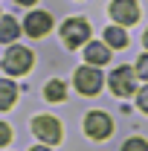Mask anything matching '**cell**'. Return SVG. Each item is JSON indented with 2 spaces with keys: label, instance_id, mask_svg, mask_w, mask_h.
I'll list each match as a JSON object with an SVG mask.
<instances>
[{
  "label": "cell",
  "instance_id": "obj_1",
  "mask_svg": "<svg viewBox=\"0 0 148 151\" xmlns=\"http://www.w3.org/2000/svg\"><path fill=\"white\" fill-rule=\"evenodd\" d=\"M87 38H90V26H87V20H81V18H73L61 26V41L70 50H75L78 44H87Z\"/></svg>",
  "mask_w": 148,
  "mask_h": 151
},
{
  "label": "cell",
  "instance_id": "obj_2",
  "mask_svg": "<svg viewBox=\"0 0 148 151\" xmlns=\"http://www.w3.org/2000/svg\"><path fill=\"white\" fill-rule=\"evenodd\" d=\"M29 67H32V52L26 47H12L3 58V70L9 76H23Z\"/></svg>",
  "mask_w": 148,
  "mask_h": 151
},
{
  "label": "cell",
  "instance_id": "obj_3",
  "mask_svg": "<svg viewBox=\"0 0 148 151\" xmlns=\"http://www.w3.org/2000/svg\"><path fill=\"white\" fill-rule=\"evenodd\" d=\"M84 131H87L90 139H105V137H111L113 122H111V116H108V113L93 111V113H87V119H84Z\"/></svg>",
  "mask_w": 148,
  "mask_h": 151
},
{
  "label": "cell",
  "instance_id": "obj_4",
  "mask_svg": "<svg viewBox=\"0 0 148 151\" xmlns=\"http://www.w3.org/2000/svg\"><path fill=\"white\" fill-rule=\"evenodd\" d=\"M73 81L84 96H93V93H99V87H102V73L96 67H78L75 76H73Z\"/></svg>",
  "mask_w": 148,
  "mask_h": 151
},
{
  "label": "cell",
  "instance_id": "obj_5",
  "mask_svg": "<svg viewBox=\"0 0 148 151\" xmlns=\"http://www.w3.org/2000/svg\"><path fill=\"white\" fill-rule=\"evenodd\" d=\"M32 131L44 142H58L61 139V125H58V119H52V116H35L32 119Z\"/></svg>",
  "mask_w": 148,
  "mask_h": 151
},
{
  "label": "cell",
  "instance_id": "obj_6",
  "mask_svg": "<svg viewBox=\"0 0 148 151\" xmlns=\"http://www.w3.org/2000/svg\"><path fill=\"white\" fill-rule=\"evenodd\" d=\"M111 90L116 96H131L134 90H137V84H134V70L131 67H119V70H113V76H111Z\"/></svg>",
  "mask_w": 148,
  "mask_h": 151
},
{
  "label": "cell",
  "instance_id": "obj_7",
  "mask_svg": "<svg viewBox=\"0 0 148 151\" xmlns=\"http://www.w3.org/2000/svg\"><path fill=\"white\" fill-rule=\"evenodd\" d=\"M111 15H113V20H119L122 26H131V23L139 20V6H137L134 0H116V3H111Z\"/></svg>",
  "mask_w": 148,
  "mask_h": 151
},
{
  "label": "cell",
  "instance_id": "obj_8",
  "mask_svg": "<svg viewBox=\"0 0 148 151\" xmlns=\"http://www.w3.org/2000/svg\"><path fill=\"white\" fill-rule=\"evenodd\" d=\"M23 29H26V35L41 38V35H47V32L52 29V18H50L47 12H32V15L26 18V23H23Z\"/></svg>",
  "mask_w": 148,
  "mask_h": 151
},
{
  "label": "cell",
  "instance_id": "obj_9",
  "mask_svg": "<svg viewBox=\"0 0 148 151\" xmlns=\"http://www.w3.org/2000/svg\"><path fill=\"white\" fill-rule=\"evenodd\" d=\"M84 58H87L90 64H108V61H111V50H108L105 44H87V47H84Z\"/></svg>",
  "mask_w": 148,
  "mask_h": 151
},
{
  "label": "cell",
  "instance_id": "obj_10",
  "mask_svg": "<svg viewBox=\"0 0 148 151\" xmlns=\"http://www.w3.org/2000/svg\"><path fill=\"white\" fill-rule=\"evenodd\" d=\"M18 99V87L9 81V78H0V111H9Z\"/></svg>",
  "mask_w": 148,
  "mask_h": 151
},
{
  "label": "cell",
  "instance_id": "obj_11",
  "mask_svg": "<svg viewBox=\"0 0 148 151\" xmlns=\"http://www.w3.org/2000/svg\"><path fill=\"white\" fill-rule=\"evenodd\" d=\"M18 35H20L18 20L15 18H0V41H3V44H12Z\"/></svg>",
  "mask_w": 148,
  "mask_h": 151
},
{
  "label": "cell",
  "instance_id": "obj_12",
  "mask_svg": "<svg viewBox=\"0 0 148 151\" xmlns=\"http://www.w3.org/2000/svg\"><path fill=\"white\" fill-rule=\"evenodd\" d=\"M105 44H111L116 50H125L128 47V35H125V29H119V26H108L105 29Z\"/></svg>",
  "mask_w": 148,
  "mask_h": 151
},
{
  "label": "cell",
  "instance_id": "obj_13",
  "mask_svg": "<svg viewBox=\"0 0 148 151\" xmlns=\"http://www.w3.org/2000/svg\"><path fill=\"white\" fill-rule=\"evenodd\" d=\"M47 99H50V102H61V99H64V84H61V81H50V84H47Z\"/></svg>",
  "mask_w": 148,
  "mask_h": 151
},
{
  "label": "cell",
  "instance_id": "obj_14",
  "mask_svg": "<svg viewBox=\"0 0 148 151\" xmlns=\"http://www.w3.org/2000/svg\"><path fill=\"white\" fill-rule=\"evenodd\" d=\"M122 151H148V142L142 139V137H131L128 142L122 145Z\"/></svg>",
  "mask_w": 148,
  "mask_h": 151
},
{
  "label": "cell",
  "instance_id": "obj_15",
  "mask_svg": "<svg viewBox=\"0 0 148 151\" xmlns=\"http://www.w3.org/2000/svg\"><path fill=\"white\" fill-rule=\"evenodd\" d=\"M137 76H142V78L148 81V52H142L139 61H137Z\"/></svg>",
  "mask_w": 148,
  "mask_h": 151
},
{
  "label": "cell",
  "instance_id": "obj_16",
  "mask_svg": "<svg viewBox=\"0 0 148 151\" xmlns=\"http://www.w3.org/2000/svg\"><path fill=\"white\" fill-rule=\"evenodd\" d=\"M137 105H139V111H145V113H148V84L139 90V96H137Z\"/></svg>",
  "mask_w": 148,
  "mask_h": 151
},
{
  "label": "cell",
  "instance_id": "obj_17",
  "mask_svg": "<svg viewBox=\"0 0 148 151\" xmlns=\"http://www.w3.org/2000/svg\"><path fill=\"white\" fill-rule=\"evenodd\" d=\"M9 139H12V128H9L6 122H0V145H6Z\"/></svg>",
  "mask_w": 148,
  "mask_h": 151
},
{
  "label": "cell",
  "instance_id": "obj_18",
  "mask_svg": "<svg viewBox=\"0 0 148 151\" xmlns=\"http://www.w3.org/2000/svg\"><path fill=\"white\" fill-rule=\"evenodd\" d=\"M142 41H145V47H148V29H145V35H142Z\"/></svg>",
  "mask_w": 148,
  "mask_h": 151
},
{
  "label": "cell",
  "instance_id": "obj_19",
  "mask_svg": "<svg viewBox=\"0 0 148 151\" xmlns=\"http://www.w3.org/2000/svg\"><path fill=\"white\" fill-rule=\"evenodd\" d=\"M29 151H50V148H29Z\"/></svg>",
  "mask_w": 148,
  "mask_h": 151
}]
</instances>
